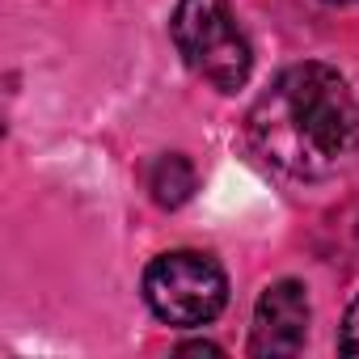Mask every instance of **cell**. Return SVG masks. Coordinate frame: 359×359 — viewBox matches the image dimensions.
Instances as JSON below:
<instances>
[{
    "instance_id": "2",
    "label": "cell",
    "mask_w": 359,
    "mask_h": 359,
    "mask_svg": "<svg viewBox=\"0 0 359 359\" xmlns=\"http://www.w3.org/2000/svg\"><path fill=\"white\" fill-rule=\"evenodd\" d=\"M173 47L220 93H237L254 72L250 39L241 34L229 0H177L169 18Z\"/></svg>"
},
{
    "instance_id": "1",
    "label": "cell",
    "mask_w": 359,
    "mask_h": 359,
    "mask_svg": "<svg viewBox=\"0 0 359 359\" xmlns=\"http://www.w3.org/2000/svg\"><path fill=\"white\" fill-rule=\"evenodd\" d=\"M245 135L271 169L317 182L351 161L359 144V106L338 68L296 64L250 106Z\"/></svg>"
},
{
    "instance_id": "5",
    "label": "cell",
    "mask_w": 359,
    "mask_h": 359,
    "mask_svg": "<svg viewBox=\"0 0 359 359\" xmlns=\"http://www.w3.org/2000/svg\"><path fill=\"white\" fill-rule=\"evenodd\" d=\"M199 187V177H195V165L182 156V152H165L152 161L148 169V191H152V203L156 208H182Z\"/></svg>"
},
{
    "instance_id": "6",
    "label": "cell",
    "mask_w": 359,
    "mask_h": 359,
    "mask_svg": "<svg viewBox=\"0 0 359 359\" xmlns=\"http://www.w3.org/2000/svg\"><path fill=\"white\" fill-rule=\"evenodd\" d=\"M338 351H342V355H359V296L351 300V309H346V317H342Z\"/></svg>"
},
{
    "instance_id": "4",
    "label": "cell",
    "mask_w": 359,
    "mask_h": 359,
    "mask_svg": "<svg viewBox=\"0 0 359 359\" xmlns=\"http://www.w3.org/2000/svg\"><path fill=\"white\" fill-rule=\"evenodd\" d=\"M309 338V296L304 283L279 279L271 283L258 304H254V325H250V355L258 359H287L304 346Z\"/></svg>"
},
{
    "instance_id": "7",
    "label": "cell",
    "mask_w": 359,
    "mask_h": 359,
    "mask_svg": "<svg viewBox=\"0 0 359 359\" xmlns=\"http://www.w3.org/2000/svg\"><path fill=\"white\" fill-rule=\"evenodd\" d=\"M182 355H220V346L216 342H187V346H177Z\"/></svg>"
},
{
    "instance_id": "8",
    "label": "cell",
    "mask_w": 359,
    "mask_h": 359,
    "mask_svg": "<svg viewBox=\"0 0 359 359\" xmlns=\"http://www.w3.org/2000/svg\"><path fill=\"white\" fill-rule=\"evenodd\" d=\"M325 5H351V0H325Z\"/></svg>"
},
{
    "instance_id": "3",
    "label": "cell",
    "mask_w": 359,
    "mask_h": 359,
    "mask_svg": "<svg viewBox=\"0 0 359 359\" xmlns=\"http://www.w3.org/2000/svg\"><path fill=\"white\" fill-rule=\"evenodd\" d=\"M144 300L148 309L177 330L208 325L229 304V275L212 254L173 250L148 262L144 271Z\"/></svg>"
}]
</instances>
